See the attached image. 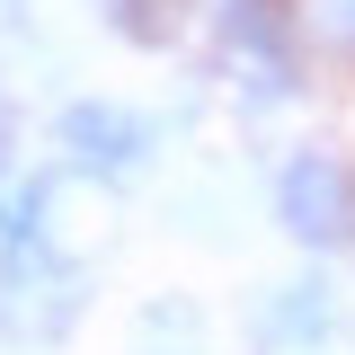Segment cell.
<instances>
[{"label": "cell", "instance_id": "cell-1", "mask_svg": "<svg viewBox=\"0 0 355 355\" xmlns=\"http://www.w3.org/2000/svg\"><path fill=\"white\" fill-rule=\"evenodd\" d=\"M275 231L311 258H347L355 249V160L329 142H302L275 169Z\"/></svg>", "mask_w": 355, "mask_h": 355}, {"label": "cell", "instance_id": "cell-2", "mask_svg": "<svg viewBox=\"0 0 355 355\" xmlns=\"http://www.w3.org/2000/svg\"><path fill=\"white\" fill-rule=\"evenodd\" d=\"M89 302V275L53 249H0V338L9 347H53L71 338V320Z\"/></svg>", "mask_w": 355, "mask_h": 355}, {"label": "cell", "instance_id": "cell-3", "mask_svg": "<svg viewBox=\"0 0 355 355\" xmlns=\"http://www.w3.org/2000/svg\"><path fill=\"white\" fill-rule=\"evenodd\" d=\"M53 142H62V160L80 178H142L151 169V151H160V125L142 116V107H125V98H71L62 107V125H53Z\"/></svg>", "mask_w": 355, "mask_h": 355}, {"label": "cell", "instance_id": "cell-4", "mask_svg": "<svg viewBox=\"0 0 355 355\" xmlns=\"http://www.w3.org/2000/svg\"><path fill=\"white\" fill-rule=\"evenodd\" d=\"M338 329H347V293H338L329 275H284V284H266L258 311H249L258 355H329Z\"/></svg>", "mask_w": 355, "mask_h": 355}, {"label": "cell", "instance_id": "cell-5", "mask_svg": "<svg viewBox=\"0 0 355 355\" xmlns=\"http://www.w3.org/2000/svg\"><path fill=\"white\" fill-rule=\"evenodd\" d=\"M222 53L249 62H302V9L293 0H222Z\"/></svg>", "mask_w": 355, "mask_h": 355}, {"label": "cell", "instance_id": "cell-6", "mask_svg": "<svg viewBox=\"0 0 355 355\" xmlns=\"http://www.w3.org/2000/svg\"><path fill=\"white\" fill-rule=\"evenodd\" d=\"M205 338H214V320H205L196 293H151L133 311V347L142 355H205Z\"/></svg>", "mask_w": 355, "mask_h": 355}, {"label": "cell", "instance_id": "cell-7", "mask_svg": "<svg viewBox=\"0 0 355 355\" xmlns=\"http://www.w3.org/2000/svg\"><path fill=\"white\" fill-rule=\"evenodd\" d=\"M44 214H53V178L0 160V249H44Z\"/></svg>", "mask_w": 355, "mask_h": 355}, {"label": "cell", "instance_id": "cell-8", "mask_svg": "<svg viewBox=\"0 0 355 355\" xmlns=\"http://www.w3.org/2000/svg\"><path fill=\"white\" fill-rule=\"evenodd\" d=\"M98 9L125 44H178V27L196 18V0H98Z\"/></svg>", "mask_w": 355, "mask_h": 355}, {"label": "cell", "instance_id": "cell-9", "mask_svg": "<svg viewBox=\"0 0 355 355\" xmlns=\"http://www.w3.org/2000/svg\"><path fill=\"white\" fill-rule=\"evenodd\" d=\"M9 133H18V107H9V89H0V151H9Z\"/></svg>", "mask_w": 355, "mask_h": 355}, {"label": "cell", "instance_id": "cell-10", "mask_svg": "<svg viewBox=\"0 0 355 355\" xmlns=\"http://www.w3.org/2000/svg\"><path fill=\"white\" fill-rule=\"evenodd\" d=\"M338 27H347V36H355V0H338Z\"/></svg>", "mask_w": 355, "mask_h": 355}, {"label": "cell", "instance_id": "cell-11", "mask_svg": "<svg viewBox=\"0 0 355 355\" xmlns=\"http://www.w3.org/2000/svg\"><path fill=\"white\" fill-rule=\"evenodd\" d=\"M0 9H9V0H0Z\"/></svg>", "mask_w": 355, "mask_h": 355}]
</instances>
